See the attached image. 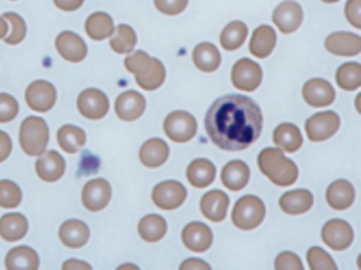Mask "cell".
Returning <instances> with one entry per match:
<instances>
[{"label":"cell","instance_id":"12","mask_svg":"<svg viewBox=\"0 0 361 270\" xmlns=\"http://www.w3.org/2000/svg\"><path fill=\"white\" fill-rule=\"evenodd\" d=\"M26 101L37 112H47L56 101V90L54 84L46 80H37L26 91Z\"/></svg>","mask_w":361,"mask_h":270},{"label":"cell","instance_id":"2","mask_svg":"<svg viewBox=\"0 0 361 270\" xmlns=\"http://www.w3.org/2000/svg\"><path fill=\"white\" fill-rule=\"evenodd\" d=\"M262 172L276 186L287 187L298 179V167L289 158H285L281 150L267 148L259 153L257 158Z\"/></svg>","mask_w":361,"mask_h":270},{"label":"cell","instance_id":"42","mask_svg":"<svg viewBox=\"0 0 361 270\" xmlns=\"http://www.w3.org/2000/svg\"><path fill=\"white\" fill-rule=\"evenodd\" d=\"M308 265L312 270H336L333 259L320 247H312L307 252Z\"/></svg>","mask_w":361,"mask_h":270},{"label":"cell","instance_id":"16","mask_svg":"<svg viewBox=\"0 0 361 270\" xmlns=\"http://www.w3.org/2000/svg\"><path fill=\"white\" fill-rule=\"evenodd\" d=\"M147 107L145 96L137 91H126L119 95L115 103L116 113L120 120L132 122L142 115Z\"/></svg>","mask_w":361,"mask_h":270},{"label":"cell","instance_id":"27","mask_svg":"<svg viewBox=\"0 0 361 270\" xmlns=\"http://www.w3.org/2000/svg\"><path fill=\"white\" fill-rule=\"evenodd\" d=\"M28 228L26 217L20 213H8L0 219V236L8 242L22 240Z\"/></svg>","mask_w":361,"mask_h":270},{"label":"cell","instance_id":"48","mask_svg":"<svg viewBox=\"0 0 361 270\" xmlns=\"http://www.w3.org/2000/svg\"><path fill=\"white\" fill-rule=\"evenodd\" d=\"M54 4L65 12L79 10L83 6L84 0H54Z\"/></svg>","mask_w":361,"mask_h":270},{"label":"cell","instance_id":"15","mask_svg":"<svg viewBox=\"0 0 361 270\" xmlns=\"http://www.w3.org/2000/svg\"><path fill=\"white\" fill-rule=\"evenodd\" d=\"M335 96L333 86L322 78H312L304 84V99L312 107H326L333 103Z\"/></svg>","mask_w":361,"mask_h":270},{"label":"cell","instance_id":"46","mask_svg":"<svg viewBox=\"0 0 361 270\" xmlns=\"http://www.w3.org/2000/svg\"><path fill=\"white\" fill-rule=\"evenodd\" d=\"M345 16L350 25L361 29V0H348L345 6Z\"/></svg>","mask_w":361,"mask_h":270},{"label":"cell","instance_id":"14","mask_svg":"<svg viewBox=\"0 0 361 270\" xmlns=\"http://www.w3.org/2000/svg\"><path fill=\"white\" fill-rule=\"evenodd\" d=\"M59 54L71 63H80L87 56V44L81 36L75 32L64 31L56 39Z\"/></svg>","mask_w":361,"mask_h":270},{"label":"cell","instance_id":"21","mask_svg":"<svg viewBox=\"0 0 361 270\" xmlns=\"http://www.w3.org/2000/svg\"><path fill=\"white\" fill-rule=\"evenodd\" d=\"M59 236L65 246L77 249L87 244L90 231L84 221L79 219H69L61 226Z\"/></svg>","mask_w":361,"mask_h":270},{"label":"cell","instance_id":"29","mask_svg":"<svg viewBox=\"0 0 361 270\" xmlns=\"http://www.w3.org/2000/svg\"><path fill=\"white\" fill-rule=\"evenodd\" d=\"M216 169L210 160L198 158L190 164L187 177L192 186L196 188H206L213 183Z\"/></svg>","mask_w":361,"mask_h":270},{"label":"cell","instance_id":"6","mask_svg":"<svg viewBox=\"0 0 361 270\" xmlns=\"http://www.w3.org/2000/svg\"><path fill=\"white\" fill-rule=\"evenodd\" d=\"M231 78L234 86L238 90L252 92L261 84L263 72L255 61L243 58L232 68Z\"/></svg>","mask_w":361,"mask_h":270},{"label":"cell","instance_id":"50","mask_svg":"<svg viewBox=\"0 0 361 270\" xmlns=\"http://www.w3.org/2000/svg\"><path fill=\"white\" fill-rule=\"evenodd\" d=\"M63 269L69 270H83V269H92L90 264L85 263L83 261H77V259H69L66 263L63 265Z\"/></svg>","mask_w":361,"mask_h":270},{"label":"cell","instance_id":"30","mask_svg":"<svg viewBox=\"0 0 361 270\" xmlns=\"http://www.w3.org/2000/svg\"><path fill=\"white\" fill-rule=\"evenodd\" d=\"M85 31L92 39L97 41L106 39L115 32L113 18L107 13H94L86 20Z\"/></svg>","mask_w":361,"mask_h":270},{"label":"cell","instance_id":"44","mask_svg":"<svg viewBox=\"0 0 361 270\" xmlns=\"http://www.w3.org/2000/svg\"><path fill=\"white\" fill-rule=\"evenodd\" d=\"M278 270H303V264L297 255L293 252H282L278 255L274 263Z\"/></svg>","mask_w":361,"mask_h":270},{"label":"cell","instance_id":"9","mask_svg":"<svg viewBox=\"0 0 361 270\" xmlns=\"http://www.w3.org/2000/svg\"><path fill=\"white\" fill-rule=\"evenodd\" d=\"M78 109L88 120H101L109 112V98L98 89H86L79 95Z\"/></svg>","mask_w":361,"mask_h":270},{"label":"cell","instance_id":"41","mask_svg":"<svg viewBox=\"0 0 361 270\" xmlns=\"http://www.w3.org/2000/svg\"><path fill=\"white\" fill-rule=\"evenodd\" d=\"M3 17L6 20L9 21L10 25H12L11 34L6 38L5 41L8 44H11V46L20 44L27 35L26 21L20 15L13 12L5 13Z\"/></svg>","mask_w":361,"mask_h":270},{"label":"cell","instance_id":"25","mask_svg":"<svg viewBox=\"0 0 361 270\" xmlns=\"http://www.w3.org/2000/svg\"><path fill=\"white\" fill-rule=\"evenodd\" d=\"M6 267L9 270H37L39 267V257L30 247H16L6 257Z\"/></svg>","mask_w":361,"mask_h":270},{"label":"cell","instance_id":"53","mask_svg":"<svg viewBox=\"0 0 361 270\" xmlns=\"http://www.w3.org/2000/svg\"><path fill=\"white\" fill-rule=\"evenodd\" d=\"M12 1H13V0H12Z\"/></svg>","mask_w":361,"mask_h":270},{"label":"cell","instance_id":"28","mask_svg":"<svg viewBox=\"0 0 361 270\" xmlns=\"http://www.w3.org/2000/svg\"><path fill=\"white\" fill-rule=\"evenodd\" d=\"M314 196L308 190L297 189L283 194L280 206L288 214H302L312 208Z\"/></svg>","mask_w":361,"mask_h":270},{"label":"cell","instance_id":"3","mask_svg":"<svg viewBox=\"0 0 361 270\" xmlns=\"http://www.w3.org/2000/svg\"><path fill=\"white\" fill-rule=\"evenodd\" d=\"M49 141V128L41 117L30 116L23 122L20 131V143L28 155H42Z\"/></svg>","mask_w":361,"mask_h":270},{"label":"cell","instance_id":"52","mask_svg":"<svg viewBox=\"0 0 361 270\" xmlns=\"http://www.w3.org/2000/svg\"><path fill=\"white\" fill-rule=\"evenodd\" d=\"M323 2H327V4H334V2L339 1V0H322Z\"/></svg>","mask_w":361,"mask_h":270},{"label":"cell","instance_id":"19","mask_svg":"<svg viewBox=\"0 0 361 270\" xmlns=\"http://www.w3.org/2000/svg\"><path fill=\"white\" fill-rule=\"evenodd\" d=\"M37 175L45 181H56L64 174L66 162L56 151H48L37 160L35 165Z\"/></svg>","mask_w":361,"mask_h":270},{"label":"cell","instance_id":"4","mask_svg":"<svg viewBox=\"0 0 361 270\" xmlns=\"http://www.w3.org/2000/svg\"><path fill=\"white\" fill-rule=\"evenodd\" d=\"M265 213V205L262 200L255 195H247L236 202L232 211V221L240 229H255L263 221Z\"/></svg>","mask_w":361,"mask_h":270},{"label":"cell","instance_id":"31","mask_svg":"<svg viewBox=\"0 0 361 270\" xmlns=\"http://www.w3.org/2000/svg\"><path fill=\"white\" fill-rule=\"evenodd\" d=\"M221 53L211 42H202L194 49L193 61L200 71H215L221 65Z\"/></svg>","mask_w":361,"mask_h":270},{"label":"cell","instance_id":"45","mask_svg":"<svg viewBox=\"0 0 361 270\" xmlns=\"http://www.w3.org/2000/svg\"><path fill=\"white\" fill-rule=\"evenodd\" d=\"M154 2L159 12L175 16L185 10L189 0H154Z\"/></svg>","mask_w":361,"mask_h":270},{"label":"cell","instance_id":"43","mask_svg":"<svg viewBox=\"0 0 361 270\" xmlns=\"http://www.w3.org/2000/svg\"><path fill=\"white\" fill-rule=\"evenodd\" d=\"M20 105L11 95L0 93V122H8L18 116Z\"/></svg>","mask_w":361,"mask_h":270},{"label":"cell","instance_id":"26","mask_svg":"<svg viewBox=\"0 0 361 270\" xmlns=\"http://www.w3.org/2000/svg\"><path fill=\"white\" fill-rule=\"evenodd\" d=\"M170 149L166 141L160 139H152L145 141L140 149L141 162L149 168H157L168 160Z\"/></svg>","mask_w":361,"mask_h":270},{"label":"cell","instance_id":"49","mask_svg":"<svg viewBox=\"0 0 361 270\" xmlns=\"http://www.w3.org/2000/svg\"><path fill=\"white\" fill-rule=\"evenodd\" d=\"M211 267L206 262L198 259H189L180 265V270H210Z\"/></svg>","mask_w":361,"mask_h":270},{"label":"cell","instance_id":"10","mask_svg":"<svg viewBox=\"0 0 361 270\" xmlns=\"http://www.w3.org/2000/svg\"><path fill=\"white\" fill-rule=\"evenodd\" d=\"M111 198V187L104 179H92L83 188L82 200L84 207L92 212L103 210Z\"/></svg>","mask_w":361,"mask_h":270},{"label":"cell","instance_id":"34","mask_svg":"<svg viewBox=\"0 0 361 270\" xmlns=\"http://www.w3.org/2000/svg\"><path fill=\"white\" fill-rule=\"evenodd\" d=\"M60 147L67 153H77L86 143V134L83 129L73 124L63 126L58 132Z\"/></svg>","mask_w":361,"mask_h":270},{"label":"cell","instance_id":"11","mask_svg":"<svg viewBox=\"0 0 361 270\" xmlns=\"http://www.w3.org/2000/svg\"><path fill=\"white\" fill-rule=\"evenodd\" d=\"M272 20L282 33H293L302 25L303 10L298 2L287 0L276 6L272 14Z\"/></svg>","mask_w":361,"mask_h":270},{"label":"cell","instance_id":"47","mask_svg":"<svg viewBox=\"0 0 361 270\" xmlns=\"http://www.w3.org/2000/svg\"><path fill=\"white\" fill-rule=\"evenodd\" d=\"M12 151V141L9 135L0 131V162L7 160Z\"/></svg>","mask_w":361,"mask_h":270},{"label":"cell","instance_id":"38","mask_svg":"<svg viewBox=\"0 0 361 270\" xmlns=\"http://www.w3.org/2000/svg\"><path fill=\"white\" fill-rule=\"evenodd\" d=\"M166 68L159 59L154 58L151 70L145 75L136 77L137 84L147 91L159 88L166 79Z\"/></svg>","mask_w":361,"mask_h":270},{"label":"cell","instance_id":"18","mask_svg":"<svg viewBox=\"0 0 361 270\" xmlns=\"http://www.w3.org/2000/svg\"><path fill=\"white\" fill-rule=\"evenodd\" d=\"M181 238L185 246L194 252H204L210 248L213 242V234L210 228L200 221H194L185 226Z\"/></svg>","mask_w":361,"mask_h":270},{"label":"cell","instance_id":"36","mask_svg":"<svg viewBox=\"0 0 361 270\" xmlns=\"http://www.w3.org/2000/svg\"><path fill=\"white\" fill-rule=\"evenodd\" d=\"M109 44L118 54H128L134 50L137 44L136 32L128 25H118Z\"/></svg>","mask_w":361,"mask_h":270},{"label":"cell","instance_id":"33","mask_svg":"<svg viewBox=\"0 0 361 270\" xmlns=\"http://www.w3.org/2000/svg\"><path fill=\"white\" fill-rule=\"evenodd\" d=\"M168 225L166 219L158 214H149L141 219L138 226L139 234L149 243L158 242L166 236Z\"/></svg>","mask_w":361,"mask_h":270},{"label":"cell","instance_id":"8","mask_svg":"<svg viewBox=\"0 0 361 270\" xmlns=\"http://www.w3.org/2000/svg\"><path fill=\"white\" fill-rule=\"evenodd\" d=\"M340 127V118L335 112L326 111L314 114L306 120L305 130L312 141H326L333 136Z\"/></svg>","mask_w":361,"mask_h":270},{"label":"cell","instance_id":"32","mask_svg":"<svg viewBox=\"0 0 361 270\" xmlns=\"http://www.w3.org/2000/svg\"><path fill=\"white\" fill-rule=\"evenodd\" d=\"M274 141L276 146L289 153L297 151L303 143L299 128L293 124H281L274 133Z\"/></svg>","mask_w":361,"mask_h":270},{"label":"cell","instance_id":"22","mask_svg":"<svg viewBox=\"0 0 361 270\" xmlns=\"http://www.w3.org/2000/svg\"><path fill=\"white\" fill-rule=\"evenodd\" d=\"M326 200L329 206L336 210L348 209L354 202V187L345 179H338L331 183L327 189Z\"/></svg>","mask_w":361,"mask_h":270},{"label":"cell","instance_id":"7","mask_svg":"<svg viewBox=\"0 0 361 270\" xmlns=\"http://www.w3.org/2000/svg\"><path fill=\"white\" fill-rule=\"evenodd\" d=\"M185 186L176 181H166L158 184L153 190V202L162 210H174L178 208L187 198Z\"/></svg>","mask_w":361,"mask_h":270},{"label":"cell","instance_id":"37","mask_svg":"<svg viewBox=\"0 0 361 270\" xmlns=\"http://www.w3.org/2000/svg\"><path fill=\"white\" fill-rule=\"evenodd\" d=\"M338 86L346 91H354L361 84V65L358 63H346L336 73Z\"/></svg>","mask_w":361,"mask_h":270},{"label":"cell","instance_id":"13","mask_svg":"<svg viewBox=\"0 0 361 270\" xmlns=\"http://www.w3.org/2000/svg\"><path fill=\"white\" fill-rule=\"evenodd\" d=\"M322 238L327 246L334 250L348 248L354 240V231L350 224L342 219H331L322 229Z\"/></svg>","mask_w":361,"mask_h":270},{"label":"cell","instance_id":"5","mask_svg":"<svg viewBox=\"0 0 361 270\" xmlns=\"http://www.w3.org/2000/svg\"><path fill=\"white\" fill-rule=\"evenodd\" d=\"M164 128L169 139L176 143H185L195 136L197 122L192 114L175 111L166 116Z\"/></svg>","mask_w":361,"mask_h":270},{"label":"cell","instance_id":"24","mask_svg":"<svg viewBox=\"0 0 361 270\" xmlns=\"http://www.w3.org/2000/svg\"><path fill=\"white\" fill-rule=\"evenodd\" d=\"M276 44V34L274 30L269 25H261L253 32L249 49L251 54L257 58H266L271 54Z\"/></svg>","mask_w":361,"mask_h":270},{"label":"cell","instance_id":"40","mask_svg":"<svg viewBox=\"0 0 361 270\" xmlns=\"http://www.w3.org/2000/svg\"><path fill=\"white\" fill-rule=\"evenodd\" d=\"M153 59L145 51H136L130 56L126 57L124 63H126V69L130 73L135 74L136 77H140L151 70Z\"/></svg>","mask_w":361,"mask_h":270},{"label":"cell","instance_id":"35","mask_svg":"<svg viewBox=\"0 0 361 270\" xmlns=\"http://www.w3.org/2000/svg\"><path fill=\"white\" fill-rule=\"evenodd\" d=\"M248 35V27L242 21H232L224 27L221 44L225 50L235 51L243 46Z\"/></svg>","mask_w":361,"mask_h":270},{"label":"cell","instance_id":"1","mask_svg":"<svg viewBox=\"0 0 361 270\" xmlns=\"http://www.w3.org/2000/svg\"><path fill=\"white\" fill-rule=\"evenodd\" d=\"M204 122L207 133L217 147L227 151H240L259 139L263 116L252 99L232 94L213 103Z\"/></svg>","mask_w":361,"mask_h":270},{"label":"cell","instance_id":"51","mask_svg":"<svg viewBox=\"0 0 361 270\" xmlns=\"http://www.w3.org/2000/svg\"><path fill=\"white\" fill-rule=\"evenodd\" d=\"M8 31H9V27H8L7 21L4 17H0V39L1 38L6 37V35L8 34Z\"/></svg>","mask_w":361,"mask_h":270},{"label":"cell","instance_id":"39","mask_svg":"<svg viewBox=\"0 0 361 270\" xmlns=\"http://www.w3.org/2000/svg\"><path fill=\"white\" fill-rule=\"evenodd\" d=\"M20 188L9 179L0 181V206L6 209L16 208L22 202Z\"/></svg>","mask_w":361,"mask_h":270},{"label":"cell","instance_id":"17","mask_svg":"<svg viewBox=\"0 0 361 270\" xmlns=\"http://www.w3.org/2000/svg\"><path fill=\"white\" fill-rule=\"evenodd\" d=\"M325 48L331 54L339 56H355L361 51V38L350 32H337L325 39Z\"/></svg>","mask_w":361,"mask_h":270},{"label":"cell","instance_id":"20","mask_svg":"<svg viewBox=\"0 0 361 270\" xmlns=\"http://www.w3.org/2000/svg\"><path fill=\"white\" fill-rule=\"evenodd\" d=\"M229 198L221 190H212L202 196L200 209L202 214L212 221H221L227 215Z\"/></svg>","mask_w":361,"mask_h":270},{"label":"cell","instance_id":"23","mask_svg":"<svg viewBox=\"0 0 361 270\" xmlns=\"http://www.w3.org/2000/svg\"><path fill=\"white\" fill-rule=\"evenodd\" d=\"M250 179L249 167L242 160H232L224 167L221 181L228 189L232 191L242 190Z\"/></svg>","mask_w":361,"mask_h":270}]
</instances>
